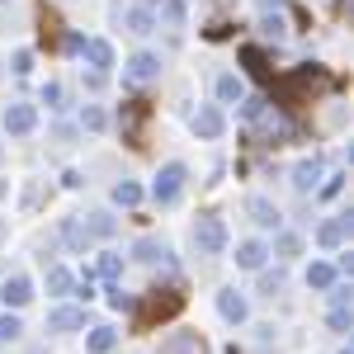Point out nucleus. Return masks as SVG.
<instances>
[{"label":"nucleus","mask_w":354,"mask_h":354,"mask_svg":"<svg viewBox=\"0 0 354 354\" xmlns=\"http://www.w3.org/2000/svg\"><path fill=\"white\" fill-rule=\"evenodd\" d=\"M335 76H330L326 66H317V62H307V66H293V71H283V76H274V100L283 104V109H302V104H312L317 95H326L335 90Z\"/></svg>","instance_id":"nucleus-1"},{"label":"nucleus","mask_w":354,"mask_h":354,"mask_svg":"<svg viewBox=\"0 0 354 354\" xmlns=\"http://www.w3.org/2000/svg\"><path fill=\"white\" fill-rule=\"evenodd\" d=\"M180 307H185V293H180V288H151L142 302H133V326L137 330H151L156 322L180 317Z\"/></svg>","instance_id":"nucleus-2"},{"label":"nucleus","mask_w":354,"mask_h":354,"mask_svg":"<svg viewBox=\"0 0 354 354\" xmlns=\"http://www.w3.org/2000/svg\"><path fill=\"white\" fill-rule=\"evenodd\" d=\"M185 180H189L185 161H165V165H161V175H156V185H151V198H156L161 208H170V203L185 194Z\"/></svg>","instance_id":"nucleus-3"},{"label":"nucleus","mask_w":354,"mask_h":354,"mask_svg":"<svg viewBox=\"0 0 354 354\" xmlns=\"http://www.w3.org/2000/svg\"><path fill=\"white\" fill-rule=\"evenodd\" d=\"M194 245H198L203 255H218V250H227V222H222L218 213H203V218L194 222Z\"/></svg>","instance_id":"nucleus-4"},{"label":"nucleus","mask_w":354,"mask_h":354,"mask_svg":"<svg viewBox=\"0 0 354 354\" xmlns=\"http://www.w3.org/2000/svg\"><path fill=\"white\" fill-rule=\"evenodd\" d=\"M147 118H151V100H128V104H123V142H128V147H142V142H147V137H142Z\"/></svg>","instance_id":"nucleus-5"},{"label":"nucleus","mask_w":354,"mask_h":354,"mask_svg":"<svg viewBox=\"0 0 354 354\" xmlns=\"http://www.w3.org/2000/svg\"><path fill=\"white\" fill-rule=\"evenodd\" d=\"M38 128V109L33 104H24V100H15L10 109H5V133H15V137H24Z\"/></svg>","instance_id":"nucleus-6"},{"label":"nucleus","mask_w":354,"mask_h":354,"mask_svg":"<svg viewBox=\"0 0 354 354\" xmlns=\"http://www.w3.org/2000/svg\"><path fill=\"white\" fill-rule=\"evenodd\" d=\"M123 76H128V81H156V76H161V57L156 53H133L128 66H123Z\"/></svg>","instance_id":"nucleus-7"},{"label":"nucleus","mask_w":354,"mask_h":354,"mask_svg":"<svg viewBox=\"0 0 354 354\" xmlns=\"http://www.w3.org/2000/svg\"><path fill=\"white\" fill-rule=\"evenodd\" d=\"M322 170H326V161H322V156L298 161V165H293V189H298V194H312V189H317V180H322Z\"/></svg>","instance_id":"nucleus-8"},{"label":"nucleus","mask_w":354,"mask_h":354,"mask_svg":"<svg viewBox=\"0 0 354 354\" xmlns=\"http://www.w3.org/2000/svg\"><path fill=\"white\" fill-rule=\"evenodd\" d=\"M161 354H203V335L198 330H170L161 340Z\"/></svg>","instance_id":"nucleus-9"},{"label":"nucleus","mask_w":354,"mask_h":354,"mask_svg":"<svg viewBox=\"0 0 354 354\" xmlns=\"http://www.w3.org/2000/svg\"><path fill=\"white\" fill-rule=\"evenodd\" d=\"M81 53H85V62H90V66H95L100 76H104V71L113 66V43H109V38H85Z\"/></svg>","instance_id":"nucleus-10"},{"label":"nucleus","mask_w":354,"mask_h":354,"mask_svg":"<svg viewBox=\"0 0 354 354\" xmlns=\"http://www.w3.org/2000/svg\"><path fill=\"white\" fill-rule=\"evenodd\" d=\"M345 236H350V213H340V218H330V222L317 227V245H326V250L345 245Z\"/></svg>","instance_id":"nucleus-11"},{"label":"nucleus","mask_w":354,"mask_h":354,"mask_svg":"<svg viewBox=\"0 0 354 354\" xmlns=\"http://www.w3.org/2000/svg\"><path fill=\"white\" fill-rule=\"evenodd\" d=\"M236 57H241V66H245V76H250V81H270V76H274V71H270V57L260 53L255 43H245Z\"/></svg>","instance_id":"nucleus-12"},{"label":"nucleus","mask_w":354,"mask_h":354,"mask_svg":"<svg viewBox=\"0 0 354 354\" xmlns=\"http://www.w3.org/2000/svg\"><path fill=\"white\" fill-rule=\"evenodd\" d=\"M218 312L232 322V326H241L245 317H250V307H245V298L236 293V288H222V293H218Z\"/></svg>","instance_id":"nucleus-13"},{"label":"nucleus","mask_w":354,"mask_h":354,"mask_svg":"<svg viewBox=\"0 0 354 354\" xmlns=\"http://www.w3.org/2000/svg\"><path fill=\"white\" fill-rule=\"evenodd\" d=\"M245 213H250V222H255V227H279V208H274L270 198H260V194H250V198H245Z\"/></svg>","instance_id":"nucleus-14"},{"label":"nucleus","mask_w":354,"mask_h":354,"mask_svg":"<svg viewBox=\"0 0 354 354\" xmlns=\"http://www.w3.org/2000/svg\"><path fill=\"white\" fill-rule=\"evenodd\" d=\"M222 128H227V118H222L218 104H208V109L194 113V133L198 137H222Z\"/></svg>","instance_id":"nucleus-15"},{"label":"nucleus","mask_w":354,"mask_h":354,"mask_svg":"<svg viewBox=\"0 0 354 354\" xmlns=\"http://www.w3.org/2000/svg\"><path fill=\"white\" fill-rule=\"evenodd\" d=\"M85 326V307H53L48 312V330H81Z\"/></svg>","instance_id":"nucleus-16"},{"label":"nucleus","mask_w":354,"mask_h":354,"mask_svg":"<svg viewBox=\"0 0 354 354\" xmlns=\"http://www.w3.org/2000/svg\"><path fill=\"white\" fill-rule=\"evenodd\" d=\"M265 260H270L265 241H241L236 245V265H241V270H265Z\"/></svg>","instance_id":"nucleus-17"},{"label":"nucleus","mask_w":354,"mask_h":354,"mask_svg":"<svg viewBox=\"0 0 354 354\" xmlns=\"http://www.w3.org/2000/svg\"><path fill=\"white\" fill-rule=\"evenodd\" d=\"M85 232H90V241H95V236L104 241V236H113V232H118V218H113V213H104V208H95V213H85Z\"/></svg>","instance_id":"nucleus-18"},{"label":"nucleus","mask_w":354,"mask_h":354,"mask_svg":"<svg viewBox=\"0 0 354 354\" xmlns=\"http://www.w3.org/2000/svg\"><path fill=\"white\" fill-rule=\"evenodd\" d=\"M0 298L10 302V307H24V302L33 298V283H28L24 274H10V279H5V293H0Z\"/></svg>","instance_id":"nucleus-19"},{"label":"nucleus","mask_w":354,"mask_h":354,"mask_svg":"<svg viewBox=\"0 0 354 354\" xmlns=\"http://www.w3.org/2000/svg\"><path fill=\"white\" fill-rule=\"evenodd\" d=\"M113 345H118V330H109V326H95L90 335H85V350L90 354H109Z\"/></svg>","instance_id":"nucleus-20"},{"label":"nucleus","mask_w":354,"mask_h":354,"mask_svg":"<svg viewBox=\"0 0 354 354\" xmlns=\"http://www.w3.org/2000/svg\"><path fill=\"white\" fill-rule=\"evenodd\" d=\"M123 24H128V33H151V28H156V15L142 10V5H133V10H123Z\"/></svg>","instance_id":"nucleus-21"},{"label":"nucleus","mask_w":354,"mask_h":354,"mask_svg":"<svg viewBox=\"0 0 354 354\" xmlns=\"http://www.w3.org/2000/svg\"><path fill=\"white\" fill-rule=\"evenodd\" d=\"M335 265H326V260H317V265H312V270H307V283H312V288H322V293H330V288H335Z\"/></svg>","instance_id":"nucleus-22"},{"label":"nucleus","mask_w":354,"mask_h":354,"mask_svg":"<svg viewBox=\"0 0 354 354\" xmlns=\"http://www.w3.org/2000/svg\"><path fill=\"white\" fill-rule=\"evenodd\" d=\"M38 24H43V43H48V48H62V19H57L48 5L38 10Z\"/></svg>","instance_id":"nucleus-23"},{"label":"nucleus","mask_w":354,"mask_h":354,"mask_svg":"<svg viewBox=\"0 0 354 354\" xmlns=\"http://www.w3.org/2000/svg\"><path fill=\"white\" fill-rule=\"evenodd\" d=\"M113 203H118V208H137V203H142V185H137V180H118V185H113Z\"/></svg>","instance_id":"nucleus-24"},{"label":"nucleus","mask_w":354,"mask_h":354,"mask_svg":"<svg viewBox=\"0 0 354 354\" xmlns=\"http://www.w3.org/2000/svg\"><path fill=\"white\" fill-rule=\"evenodd\" d=\"M71 288H76V279H71V270H62V265H53V270H48V293H53V298H66Z\"/></svg>","instance_id":"nucleus-25"},{"label":"nucleus","mask_w":354,"mask_h":354,"mask_svg":"<svg viewBox=\"0 0 354 354\" xmlns=\"http://www.w3.org/2000/svg\"><path fill=\"white\" fill-rule=\"evenodd\" d=\"M133 255L142 260V265H156V260H161V265H170V250H165V245H156V241H137Z\"/></svg>","instance_id":"nucleus-26"},{"label":"nucleus","mask_w":354,"mask_h":354,"mask_svg":"<svg viewBox=\"0 0 354 354\" xmlns=\"http://www.w3.org/2000/svg\"><path fill=\"white\" fill-rule=\"evenodd\" d=\"M62 241L71 245V250H85V245H90V232H85L76 218H66V222H62Z\"/></svg>","instance_id":"nucleus-27"},{"label":"nucleus","mask_w":354,"mask_h":354,"mask_svg":"<svg viewBox=\"0 0 354 354\" xmlns=\"http://www.w3.org/2000/svg\"><path fill=\"white\" fill-rule=\"evenodd\" d=\"M218 100H222V104H241V100H245V85L236 81V76H218Z\"/></svg>","instance_id":"nucleus-28"},{"label":"nucleus","mask_w":354,"mask_h":354,"mask_svg":"<svg viewBox=\"0 0 354 354\" xmlns=\"http://www.w3.org/2000/svg\"><path fill=\"white\" fill-rule=\"evenodd\" d=\"M81 128H90V133H104V128H109V113L100 109V104H85V109H81Z\"/></svg>","instance_id":"nucleus-29"},{"label":"nucleus","mask_w":354,"mask_h":354,"mask_svg":"<svg viewBox=\"0 0 354 354\" xmlns=\"http://www.w3.org/2000/svg\"><path fill=\"white\" fill-rule=\"evenodd\" d=\"M185 15H189V10H185V0H161V19H165L170 28L185 24Z\"/></svg>","instance_id":"nucleus-30"},{"label":"nucleus","mask_w":354,"mask_h":354,"mask_svg":"<svg viewBox=\"0 0 354 354\" xmlns=\"http://www.w3.org/2000/svg\"><path fill=\"white\" fill-rule=\"evenodd\" d=\"M260 293H265V298H274V293H283V270L260 274Z\"/></svg>","instance_id":"nucleus-31"},{"label":"nucleus","mask_w":354,"mask_h":354,"mask_svg":"<svg viewBox=\"0 0 354 354\" xmlns=\"http://www.w3.org/2000/svg\"><path fill=\"white\" fill-rule=\"evenodd\" d=\"M100 274H104L109 283H118V274H123V255H100Z\"/></svg>","instance_id":"nucleus-32"},{"label":"nucleus","mask_w":354,"mask_h":354,"mask_svg":"<svg viewBox=\"0 0 354 354\" xmlns=\"http://www.w3.org/2000/svg\"><path fill=\"white\" fill-rule=\"evenodd\" d=\"M298 250H302V241L293 236V232H283V236L274 241V255H283V260H288V255H298Z\"/></svg>","instance_id":"nucleus-33"},{"label":"nucleus","mask_w":354,"mask_h":354,"mask_svg":"<svg viewBox=\"0 0 354 354\" xmlns=\"http://www.w3.org/2000/svg\"><path fill=\"white\" fill-rule=\"evenodd\" d=\"M260 33L279 43V38H283V19H279V15H260Z\"/></svg>","instance_id":"nucleus-34"},{"label":"nucleus","mask_w":354,"mask_h":354,"mask_svg":"<svg viewBox=\"0 0 354 354\" xmlns=\"http://www.w3.org/2000/svg\"><path fill=\"white\" fill-rule=\"evenodd\" d=\"M340 189H345V175H340V170H335V175H326V185H317V194H322V198H335Z\"/></svg>","instance_id":"nucleus-35"},{"label":"nucleus","mask_w":354,"mask_h":354,"mask_svg":"<svg viewBox=\"0 0 354 354\" xmlns=\"http://www.w3.org/2000/svg\"><path fill=\"white\" fill-rule=\"evenodd\" d=\"M109 307H118V312H133V298H128L118 283H109Z\"/></svg>","instance_id":"nucleus-36"},{"label":"nucleus","mask_w":354,"mask_h":354,"mask_svg":"<svg viewBox=\"0 0 354 354\" xmlns=\"http://www.w3.org/2000/svg\"><path fill=\"white\" fill-rule=\"evenodd\" d=\"M260 113H265V100H241V118L245 123H255Z\"/></svg>","instance_id":"nucleus-37"},{"label":"nucleus","mask_w":354,"mask_h":354,"mask_svg":"<svg viewBox=\"0 0 354 354\" xmlns=\"http://www.w3.org/2000/svg\"><path fill=\"white\" fill-rule=\"evenodd\" d=\"M19 317H0V340H15V335H19Z\"/></svg>","instance_id":"nucleus-38"},{"label":"nucleus","mask_w":354,"mask_h":354,"mask_svg":"<svg viewBox=\"0 0 354 354\" xmlns=\"http://www.w3.org/2000/svg\"><path fill=\"white\" fill-rule=\"evenodd\" d=\"M43 104H48V109H57V104H62V85H57V81L43 85Z\"/></svg>","instance_id":"nucleus-39"},{"label":"nucleus","mask_w":354,"mask_h":354,"mask_svg":"<svg viewBox=\"0 0 354 354\" xmlns=\"http://www.w3.org/2000/svg\"><path fill=\"white\" fill-rule=\"evenodd\" d=\"M28 71H33V53H15V76H28Z\"/></svg>","instance_id":"nucleus-40"},{"label":"nucleus","mask_w":354,"mask_h":354,"mask_svg":"<svg viewBox=\"0 0 354 354\" xmlns=\"http://www.w3.org/2000/svg\"><path fill=\"white\" fill-rule=\"evenodd\" d=\"M330 330H340V335H345V330H350V312H340V307H330Z\"/></svg>","instance_id":"nucleus-41"},{"label":"nucleus","mask_w":354,"mask_h":354,"mask_svg":"<svg viewBox=\"0 0 354 354\" xmlns=\"http://www.w3.org/2000/svg\"><path fill=\"white\" fill-rule=\"evenodd\" d=\"M203 38H213V43H222V38H232V24H213V28H203Z\"/></svg>","instance_id":"nucleus-42"},{"label":"nucleus","mask_w":354,"mask_h":354,"mask_svg":"<svg viewBox=\"0 0 354 354\" xmlns=\"http://www.w3.org/2000/svg\"><path fill=\"white\" fill-rule=\"evenodd\" d=\"M81 43H85L81 33H62V53H81Z\"/></svg>","instance_id":"nucleus-43"},{"label":"nucleus","mask_w":354,"mask_h":354,"mask_svg":"<svg viewBox=\"0 0 354 354\" xmlns=\"http://www.w3.org/2000/svg\"><path fill=\"white\" fill-rule=\"evenodd\" d=\"M255 5H260V15H279V5H283V0H255Z\"/></svg>","instance_id":"nucleus-44"},{"label":"nucleus","mask_w":354,"mask_h":354,"mask_svg":"<svg viewBox=\"0 0 354 354\" xmlns=\"http://www.w3.org/2000/svg\"><path fill=\"white\" fill-rule=\"evenodd\" d=\"M151 5H161V0H142V10H151Z\"/></svg>","instance_id":"nucleus-45"},{"label":"nucleus","mask_w":354,"mask_h":354,"mask_svg":"<svg viewBox=\"0 0 354 354\" xmlns=\"http://www.w3.org/2000/svg\"><path fill=\"white\" fill-rule=\"evenodd\" d=\"M0 241H5V222H0Z\"/></svg>","instance_id":"nucleus-46"},{"label":"nucleus","mask_w":354,"mask_h":354,"mask_svg":"<svg viewBox=\"0 0 354 354\" xmlns=\"http://www.w3.org/2000/svg\"><path fill=\"white\" fill-rule=\"evenodd\" d=\"M340 354H354V350H340Z\"/></svg>","instance_id":"nucleus-47"}]
</instances>
